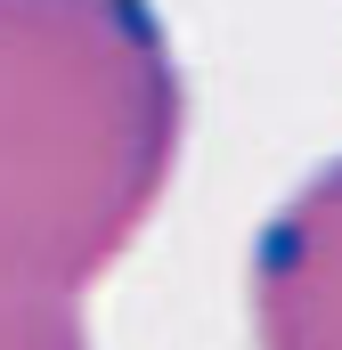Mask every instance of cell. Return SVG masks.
<instances>
[{
	"label": "cell",
	"mask_w": 342,
	"mask_h": 350,
	"mask_svg": "<svg viewBox=\"0 0 342 350\" xmlns=\"http://www.w3.org/2000/svg\"><path fill=\"white\" fill-rule=\"evenodd\" d=\"M187 147V74L155 0H0V285L90 293Z\"/></svg>",
	"instance_id": "obj_1"
},
{
	"label": "cell",
	"mask_w": 342,
	"mask_h": 350,
	"mask_svg": "<svg viewBox=\"0 0 342 350\" xmlns=\"http://www.w3.org/2000/svg\"><path fill=\"white\" fill-rule=\"evenodd\" d=\"M245 301L261 350H342V155L261 220Z\"/></svg>",
	"instance_id": "obj_2"
},
{
	"label": "cell",
	"mask_w": 342,
	"mask_h": 350,
	"mask_svg": "<svg viewBox=\"0 0 342 350\" xmlns=\"http://www.w3.org/2000/svg\"><path fill=\"white\" fill-rule=\"evenodd\" d=\"M0 350H90V326L66 293L0 285Z\"/></svg>",
	"instance_id": "obj_3"
}]
</instances>
